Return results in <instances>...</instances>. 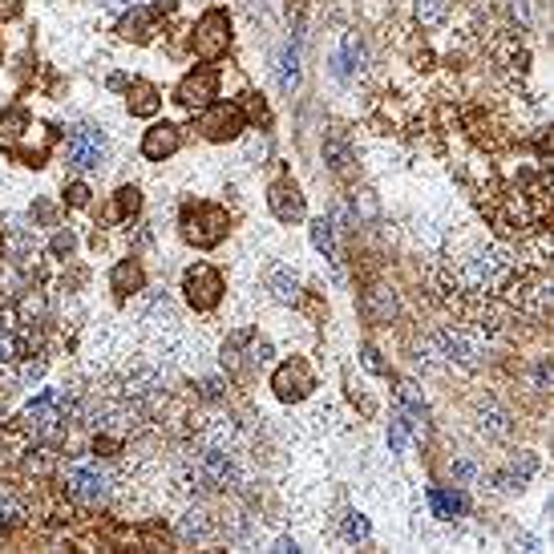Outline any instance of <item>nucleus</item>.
<instances>
[{"mask_svg": "<svg viewBox=\"0 0 554 554\" xmlns=\"http://www.w3.org/2000/svg\"><path fill=\"white\" fill-rule=\"evenodd\" d=\"M275 550H283V554H291V550H300V547H296V542H291V539H280V542H275Z\"/></svg>", "mask_w": 554, "mask_h": 554, "instance_id": "49", "label": "nucleus"}, {"mask_svg": "<svg viewBox=\"0 0 554 554\" xmlns=\"http://www.w3.org/2000/svg\"><path fill=\"white\" fill-rule=\"evenodd\" d=\"M267 206L280 223H300L304 219V190H300L291 178H275L267 186Z\"/></svg>", "mask_w": 554, "mask_h": 554, "instance_id": "13", "label": "nucleus"}, {"mask_svg": "<svg viewBox=\"0 0 554 554\" xmlns=\"http://www.w3.org/2000/svg\"><path fill=\"white\" fill-rule=\"evenodd\" d=\"M340 534H344V542H368L372 539V526H368L365 514H344Z\"/></svg>", "mask_w": 554, "mask_h": 554, "instance_id": "29", "label": "nucleus"}, {"mask_svg": "<svg viewBox=\"0 0 554 554\" xmlns=\"http://www.w3.org/2000/svg\"><path fill=\"white\" fill-rule=\"evenodd\" d=\"M365 308H368V316L377 320V324L393 320V316H396V296H393V288H368V291H365Z\"/></svg>", "mask_w": 554, "mask_h": 554, "instance_id": "24", "label": "nucleus"}, {"mask_svg": "<svg viewBox=\"0 0 554 554\" xmlns=\"http://www.w3.org/2000/svg\"><path fill=\"white\" fill-rule=\"evenodd\" d=\"M183 291H186V304L195 311H211V308H219L227 288H223V275L215 272L211 263H195V267H186V275H183Z\"/></svg>", "mask_w": 554, "mask_h": 554, "instance_id": "5", "label": "nucleus"}, {"mask_svg": "<svg viewBox=\"0 0 554 554\" xmlns=\"http://www.w3.org/2000/svg\"><path fill=\"white\" fill-rule=\"evenodd\" d=\"M142 283H146V272L138 259H122V263L110 272V288H114L118 296H134V291H142Z\"/></svg>", "mask_w": 554, "mask_h": 554, "instance_id": "19", "label": "nucleus"}, {"mask_svg": "<svg viewBox=\"0 0 554 554\" xmlns=\"http://www.w3.org/2000/svg\"><path fill=\"white\" fill-rule=\"evenodd\" d=\"M360 360H365L368 372H385V360H380V352L372 349V344H365V349H360Z\"/></svg>", "mask_w": 554, "mask_h": 554, "instance_id": "40", "label": "nucleus"}, {"mask_svg": "<svg viewBox=\"0 0 554 554\" xmlns=\"http://www.w3.org/2000/svg\"><path fill=\"white\" fill-rule=\"evenodd\" d=\"M429 501H433V514L437 518H462L465 510H470V501H465L462 490H433Z\"/></svg>", "mask_w": 554, "mask_h": 554, "instance_id": "22", "label": "nucleus"}, {"mask_svg": "<svg viewBox=\"0 0 554 554\" xmlns=\"http://www.w3.org/2000/svg\"><path fill=\"white\" fill-rule=\"evenodd\" d=\"M62 478H65V490L73 493L77 501H85V506H98V501H106V493H110V478L90 462L65 465Z\"/></svg>", "mask_w": 554, "mask_h": 554, "instance_id": "9", "label": "nucleus"}, {"mask_svg": "<svg viewBox=\"0 0 554 554\" xmlns=\"http://www.w3.org/2000/svg\"><path fill=\"white\" fill-rule=\"evenodd\" d=\"M413 13H417V21L421 24H441L445 21V13H449V0H417V5H413Z\"/></svg>", "mask_w": 554, "mask_h": 554, "instance_id": "30", "label": "nucleus"}, {"mask_svg": "<svg viewBox=\"0 0 554 554\" xmlns=\"http://www.w3.org/2000/svg\"><path fill=\"white\" fill-rule=\"evenodd\" d=\"M190 482H195L198 490H227L231 482H235V462H231V454L227 449L206 445L203 454H195V462H190Z\"/></svg>", "mask_w": 554, "mask_h": 554, "instance_id": "4", "label": "nucleus"}, {"mask_svg": "<svg viewBox=\"0 0 554 554\" xmlns=\"http://www.w3.org/2000/svg\"><path fill=\"white\" fill-rule=\"evenodd\" d=\"M190 45L203 62H219L223 53L231 49V16L223 8H211V13L198 16L195 33H190Z\"/></svg>", "mask_w": 554, "mask_h": 554, "instance_id": "3", "label": "nucleus"}, {"mask_svg": "<svg viewBox=\"0 0 554 554\" xmlns=\"http://www.w3.org/2000/svg\"><path fill=\"white\" fill-rule=\"evenodd\" d=\"M235 437V425H231V417H215L211 425H203V441L215 449H227V441Z\"/></svg>", "mask_w": 554, "mask_h": 554, "instance_id": "28", "label": "nucleus"}, {"mask_svg": "<svg viewBox=\"0 0 554 554\" xmlns=\"http://www.w3.org/2000/svg\"><path fill=\"white\" fill-rule=\"evenodd\" d=\"M510 272H514V259L506 255L501 247H490V251H478V255L465 263V283H470V291H498L501 283L510 280Z\"/></svg>", "mask_w": 554, "mask_h": 554, "instance_id": "2", "label": "nucleus"}, {"mask_svg": "<svg viewBox=\"0 0 554 554\" xmlns=\"http://www.w3.org/2000/svg\"><path fill=\"white\" fill-rule=\"evenodd\" d=\"M231 231V215L215 203H195L183 211V239L195 247H219Z\"/></svg>", "mask_w": 554, "mask_h": 554, "instance_id": "1", "label": "nucleus"}, {"mask_svg": "<svg viewBox=\"0 0 554 554\" xmlns=\"http://www.w3.org/2000/svg\"><path fill=\"white\" fill-rule=\"evenodd\" d=\"M24 429L33 433V437H57V433L65 429V409H62V393H41L37 401L24 409Z\"/></svg>", "mask_w": 554, "mask_h": 554, "instance_id": "10", "label": "nucleus"}, {"mask_svg": "<svg viewBox=\"0 0 554 554\" xmlns=\"http://www.w3.org/2000/svg\"><path fill=\"white\" fill-rule=\"evenodd\" d=\"M178 146H183V129L175 122H158L142 134V154L150 162H167L170 154H178Z\"/></svg>", "mask_w": 554, "mask_h": 554, "instance_id": "15", "label": "nucleus"}, {"mask_svg": "<svg viewBox=\"0 0 554 554\" xmlns=\"http://www.w3.org/2000/svg\"><path fill=\"white\" fill-rule=\"evenodd\" d=\"M454 478L465 482V486H473V482H478L482 473H478V465H473V462H454Z\"/></svg>", "mask_w": 554, "mask_h": 554, "instance_id": "38", "label": "nucleus"}, {"mask_svg": "<svg viewBox=\"0 0 554 554\" xmlns=\"http://www.w3.org/2000/svg\"><path fill=\"white\" fill-rule=\"evenodd\" d=\"M247 114L251 118H255V122H272V114H267V106H263V101H259V93H247Z\"/></svg>", "mask_w": 554, "mask_h": 554, "instance_id": "39", "label": "nucleus"}, {"mask_svg": "<svg viewBox=\"0 0 554 554\" xmlns=\"http://www.w3.org/2000/svg\"><path fill=\"white\" fill-rule=\"evenodd\" d=\"M198 134L206 142H231V138L244 129V110L239 106H227V101H211L206 110H198Z\"/></svg>", "mask_w": 554, "mask_h": 554, "instance_id": "7", "label": "nucleus"}, {"mask_svg": "<svg viewBox=\"0 0 554 554\" xmlns=\"http://www.w3.org/2000/svg\"><path fill=\"white\" fill-rule=\"evenodd\" d=\"M388 449H393V454H409V417H405V413H396V417L388 421Z\"/></svg>", "mask_w": 554, "mask_h": 554, "instance_id": "31", "label": "nucleus"}, {"mask_svg": "<svg viewBox=\"0 0 554 554\" xmlns=\"http://www.w3.org/2000/svg\"><path fill=\"white\" fill-rule=\"evenodd\" d=\"M110 158V142L101 129L93 126H77L69 134V167L73 170H101Z\"/></svg>", "mask_w": 554, "mask_h": 554, "instance_id": "6", "label": "nucleus"}, {"mask_svg": "<svg viewBox=\"0 0 554 554\" xmlns=\"http://www.w3.org/2000/svg\"><path fill=\"white\" fill-rule=\"evenodd\" d=\"M203 396H219V380H203Z\"/></svg>", "mask_w": 554, "mask_h": 554, "instance_id": "47", "label": "nucleus"}, {"mask_svg": "<svg viewBox=\"0 0 554 554\" xmlns=\"http://www.w3.org/2000/svg\"><path fill=\"white\" fill-rule=\"evenodd\" d=\"M365 69V45L357 37H344V49L336 57V73H360Z\"/></svg>", "mask_w": 554, "mask_h": 554, "instance_id": "27", "label": "nucleus"}, {"mask_svg": "<svg viewBox=\"0 0 554 554\" xmlns=\"http://www.w3.org/2000/svg\"><path fill=\"white\" fill-rule=\"evenodd\" d=\"M65 203L69 206H90V186H85V183H69Z\"/></svg>", "mask_w": 554, "mask_h": 554, "instance_id": "37", "label": "nucleus"}, {"mask_svg": "<svg viewBox=\"0 0 554 554\" xmlns=\"http://www.w3.org/2000/svg\"><path fill=\"white\" fill-rule=\"evenodd\" d=\"M178 534H183L186 542H203L206 534H211V518H206V510H186L183 522H178Z\"/></svg>", "mask_w": 554, "mask_h": 554, "instance_id": "26", "label": "nucleus"}, {"mask_svg": "<svg viewBox=\"0 0 554 554\" xmlns=\"http://www.w3.org/2000/svg\"><path fill=\"white\" fill-rule=\"evenodd\" d=\"M41 372H45V360H29V365H21V372H16V377H21V380H37Z\"/></svg>", "mask_w": 554, "mask_h": 554, "instance_id": "44", "label": "nucleus"}, {"mask_svg": "<svg viewBox=\"0 0 554 554\" xmlns=\"http://www.w3.org/2000/svg\"><path fill=\"white\" fill-rule=\"evenodd\" d=\"M158 90H154L150 81H134L129 85V98H126V106H129V114L134 118H150L154 110H158Z\"/></svg>", "mask_w": 554, "mask_h": 554, "instance_id": "21", "label": "nucleus"}, {"mask_svg": "<svg viewBox=\"0 0 554 554\" xmlns=\"http://www.w3.org/2000/svg\"><path fill=\"white\" fill-rule=\"evenodd\" d=\"M29 126L33 122H29V114H24V110H8V114L0 118V138H5V142H13V138H21Z\"/></svg>", "mask_w": 554, "mask_h": 554, "instance_id": "32", "label": "nucleus"}, {"mask_svg": "<svg viewBox=\"0 0 554 554\" xmlns=\"http://www.w3.org/2000/svg\"><path fill=\"white\" fill-rule=\"evenodd\" d=\"M73 235L69 231H62V235H53V255H73Z\"/></svg>", "mask_w": 554, "mask_h": 554, "instance_id": "41", "label": "nucleus"}, {"mask_svg": "<svg viewBox=\"0 0 554 554\" xmlns=\"http://www.w3.org/2000/svg\"><path fill=\"white\" fill-rule=\"evenodd\" d=\"M311 244H316V251H324L328 259H340V247H336V223L332 219H316L311 223Z\"/></svg>", "mask_w": 554, "mask_h": 554, "instance_id": "25", "label": "nucleus"}, {"mask_svg": "<svg viewBox=\"0 0 554 554\" xmlns=\"http://www.w3.org/2000/svg\"><path fill=\"white\" fill-rule=\"evenodd\" d=\"M215 93H219V73L215 69H195V73H186L183 81H178V90H175V101L183 110H206L215 101Z\"/></svg>", "mask_w": 554, "mask_h": 554, "instance_id": "11", "label": "nucleus"}, {"mask_svg": "<svg viewBox=\"0 0 554 554\" xmlns=\"http://www.w3.org/2000/svg\"><path fill=\"white\" fill-rule=\"evenodd\" d=\"M550 380H554V372H550V360H539V372H534V385H539L542 393H547V388H550Z\"/></svg>", "mask_w": 554, "mask_h": 554, "instance_id": "42", "label": "nucleus"}, {"mask_svg": "<svg viewBox=\"0 0 554 554\" xmlns=\"http://www.w3.org/2000/svg\"><path fill=\"white\" fill-rule=\"evenodd\" d=\"M24 470L45 473V470H49V454H45V449H37V457H24Z\"/></svg>", "mask_w": 554, "mask_h": 554, "instance_id": "43", "label": "nucleus"}, {"mask_svg": "<svg viewBox=\"0 0 554 554\" xmlns=\"http://www.w3.org/2000/svg\"><path fill=\"white\" fill-rule=\"evenodd\" d=\"M21 16V0H0V21H16Z\"/></svg>", "mask_w": 554, "mask_h": 554, "instance_id": "45", "label": "nucleus"}, {"mask_svg": "<svg viewBox=\"0 0 554 554\" xmlns=\"http://www.w3.org/2000/svg\"><path fill=\"white\" fill-rule=\"evenodd\" d=\"M534 470H539V457L526 454V449H522V454H518L514 462H510V470H506V473H498V486H501V490H522V486H526V478H530Z\"/></svg>", "mask_w": 554, "mask_h": 554, "instance_id": "20", "label": "nucleus"}, {"mask_svg": "<svg viewBox=\"0 0 554 554\" xmlns=\"http://www.w3.org/2000/svg\"><path fill=\"white\" fill-rule=\"evenodd\" d=\"M514 300H518V308L530 311V316H547L550 311V275L547 272L522 275L514 288Z\"/></svg>", "mask_w": 554, "mask_h": 554, "instance_id": "14", "label": "nucleus"}, {"mask_svg": "<svg viewBox=\"0 0 554 554\" xmlns=\"http://www.w3.org/2000/svg\"><path fill=\"white\" fill-rule=\"evenodd\" d=\"M146 324H154V328H167V324H175V304H170V300L167 296H162V300H154V304L150 308H146Z\"/></svg>", "mask_w": 554, "mask_h": 554, "instance_id": "36", "label": "nucleus"}, {"mask_svg": "<svg viewBox=\"0 0 554 554\" xmlns=\"http://www.w3.org/2000/svg\"><path fill=\"white\" fill-rule=\"evenodd\" d=\"M437 349H441V357L462 365V368H473L482 360V340L473 332H465V328H441Z\"/></svg>", "mask_w": 554, "mask_h": 554, "instance_id": "12", "label": "nucleus"}, {"mask_svg": "<svg viewBox=\"0 0 554 554\" xmlns=\"http://www.w3.org/2000/svg\"><path fill=\"white\" fill-rule=\"evenodd\" d=\"M138 206H142V190L138 186H122L114 198V219H126V215H138Z\"/></svg>", "mask_w": 554, "mask_h": 554, "instance_id": "34", "label": "nucleus"}, {"mask_svg": "<svg viewBox=\"0 0 554 554\" xmlns=\"http://www.w3.org/2000/svg\"><path fill=\"white\" fill-rule=\"evenodd\" d=\"M482 433H490V437H510V417L501 409H482Z\"/></svg>", "mask_w": 554, "mask_h": 554, "instance_id": "35", "label": "nucleus"}, {"mask_svg": "<svg viewBox=\"0 0 554 554\" xmlns=\"http://www.w3.org/2000/svg\"><path fill=\"white\" fill-rule=\"evenodd\" d=\"M118 33H122L126 41H134V45H150L154 37V16L146 13V8H129V13L122 16V24H118Z\"/></svg>", "mask_w": 554, "mask_h": 554, "instance_id": "18", "label": "nucleus"}, {"mask_svg": "<svg viewBox=\"0 0 554 554\" xmlns=\"http://www.w3.org/2000/svg\"><path fill=\"white\" fill-rule=\"evenodd\" d=\"M324 162L336 170V175H349L352 170V146H349V134L340 126H332L324 134Z\"/></svg>", "mask_w": 554, "mask_h": 554, "instance_id": "16", "label": "nucleus"}, {"mask_svg": "<svg viewBox=\"0 0 554 554\" xmlns=\"http://www.w3.org/2000/svg\"><path fill=\"white\" fill-rule=\"evenodd\" d=\"M272 388H275V396L280 401H304V396L316 388V372H311V365L304 357H291V360H283L280 368H275V377H272Z\"/></svg>", "mask_w": 554, "mask_h": 554, "instance_id": "8", "label": "nucleus"}, {"mask_svg": "<svg viewBox=\"0 0 554 554\" xmlns=\"http://www.w3.org/2000/svg\"><path fill=\"white\" fill-rule=\"evenodd\" d=\"M267 291H272L275 304H296L300 300V275L291 267H272L267 272Z\"/></svg>", "mask_w": 554, "mask_h": 554, "instance_id": "17", "label": "nucleus"}, {"mask_svg": "<svg viewBox=\"0 0 554 554\" xmlns=\"http://www.w3.org/2000/svg\"><path fill=\"white\" fill-rule=\"evenodd\" d=\"M0 57H5V53H0Z\"/></svg>", "mask_w": 554, "mask_h": 554, "instance_id": "50", "label": "nucleus"}, {"mask_svg": "<svg viewBox=\"0 0 554 554\" xmlns=\"http://www.w3.org/2000/svg\"><path fill=\"white\" fill-rule=\"evenodd\" d=\"M300 85V41H288L280 49V90L291 93Z\"/></svg>", "mask_w": 554, "mask_h": 554, "instance_id": "23", "label": "nucleus"}, {"mask_svg": "<svg viewBox=\"0 0 554 554\" xmlns=\"http://www.w3.org/2000/svg\"><path fill=\"white\" fill-rule=\"evenodd\" d=\"M21 518H24L21 498H16L13 490H5V486H0V526H13V522H21Z\"/></svg>", "mask_w": 554, "mask_h": 554, "instance_id": "33", "label": "nucleus"}, {"mask_svg": "<svg viewBox=\"0 0 554 554\" xmlns=\"http://www.w3.org/2000/svg\"><path fill=\"white\" fill-rule=\"evenodd\" d=\"M360 211H365V215H377V203H372L368 190H360Z\"/></svg>", "mask_w": 554, "mask_h": 554, "instance_id": "46", "label": "nucleus"}, {"mask_svg": "<svg viewBox=\"0 0 554 554\" xmlns=\"http://www.w3.org/2000/svg\"><path fill=\"white\" fill-rule=\"evenodd\" d=\"M175 5H178V0H154V8H158V13H175Z\"/></svg>", "mask_w": 554, "mask_h": 554, "instance_id": "48", "label": "nucleus"}]
</instances>
